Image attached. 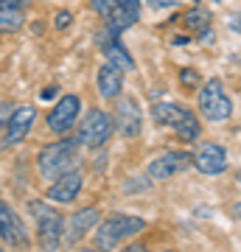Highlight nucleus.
Segmentation results:
<instances>
[{
  "label": "nucleus",
  "mask_w": 241,
  "mask_h": 252,
  "mask_svg": "<svg viewBox=\"0 0 241 252\" xmlns=\"http://www.w3.org/2000/svg\"><path fill=\"white\" fill-rule=\"evenodd\" d=\"M96 42L101 45V51L107 54V62L115 64L118 70H135V59L132 54L126 51V45H121V39H118V34H112L109 28H104L99 36H96Z\"/></svg>",
  "instance_id": "12"
},
{
  "label": "nucleus",
  "mask_w": 241,
  "mask_h": 252,
  "mask_svg": "<svg viewBox=\"0 0 241 252\" xmlns=\"http://www.w3.org/2000/svg\"><path fill=\"white\" fill-rule=\"evenodd\" d=\"M194 3H199V0H194Z\"/></svg>",
  "instance_id": "33"
},
{
  "label": "nucleus",
  "mask_w": 241,
  "mask_h": 252,
  "mask_svg": "<svg viewBox=\"0 0 241 252\" xmlns=\"http://www.w3.org/2000/svg\"><path fill=\"white\" fill-rule=\"evenodd\" d=\"M112 115L104 112V109H87V115L81 118V126H79V143L87 146V149H101L112 137Z\"/></svg>",
  "instance_id": "6"
},
{
  "label": "nucleus",
  "mask_w": 241,
  "mask_h": 252,
  "mask_svg": "<svg viewBox=\"0 0 241 252\" xmlns=\"http://www.w3.org/2000/svg\"><path fill=\"white\" fill-rule=\"evenodd\" d=\"M197 104H199L202 118H205V121H213V124H222V121H227V118L233 115V101H230V95H227V90H224V84L219 79H207L205 84H202Z\"/></svg>",
  "instance_id": "5"
},
{
  "label": "nucleus",
  "mask_w": 241,
  "mask_h": 252,
  "mask_svg": "<svg viewBox=\"0 0 241 252\" xmlns=\"http://www.w3.org/2000/svg\"><path fill=\"white\" fill-rule=\"evenodd\" d=\"M233 213H236V216L241 219V202H236V205H233Z\"/></svg>",
  "instance_id": "30"
},
{
  "label": "nucleus",
  "mask_w": 241,
  "mask_h": 252,
  "mask_svg": "<svg viewBox=\"0 0 241 252\" xmlns=\"http://www.w3.org/2000/svg\"><path fill=\"white\" fill-rule=\"evenodd\" d=\"M90 6H93V11H96L99 17L107 20V14L115 9V0H90Z\"/></svg>",
  "instance_id": "21"
},
{
  "label": "nucleus",
  "mask_w": 241,
  "mask_h": 252,
  "mask_svg": "<svg viewBox=\"0 0 241 252\" xmlns=\"http://www.w3.org/2000/svg\"><path fill=\"white\" fill-rule=\"evenodd\" d=\"M31 216L36 219V241L45 252L59 250L62 244V233H65V219L59 210H54L45 202H31Z\"/></svg>",
  "instance_id": "4"
},
{
  "label": "nucleus",
  "mask_w": 241,
  "mask_h": 252,
  "mask_svg": "<svg viewBox=\"0 0 241 252\" xmlns=\"http://www.w3.org/2000/svg\"><path fill=\"white\" fill-rule=\"evenodd\" d=\"M182 23H185L202 42H210V39H213V34H210V14H207L205 9H199V6L188 9L185 17H182Z\"/></svg>",
  "instance_id": "17"
},
{
  "label": "nucleus",
  "mask_w": 241,
  "mask_h": 252,
  "mask_svg": "<svg viewBox=\"0 0 241 252\" xmlns=\"http://www.w3.org/2000/svg\"><path fill=\"white\" fill-rule=\"evenodd\" d=\"M31 0H0V6H9V9H26Z\"/></svg>",
  "instance_id": "26"
},
{
  "label": "nucleus",
  "mask_w": 241,
  "mask_h": 252,
  "mask_svg": "<svg viewBox=\"0 0 241 252\" xmlns=\"http://www.w3.org/2000/svg\"><path fill=\"white\" fill-rule=\"evenodd\" d=\"M79 112H81V101L79 95H62V98L56 101V107L48 112V129L56 132V135H65V132H70L76 121H79Z\"/></svg>",
  "instance_id": "9"
},
{
  "label": "nucleus",
  "mask_w": 241,
  "mask_h": 252,
  "mask_svg": "<svg viewBox=\"0 0 241 252\" xmlns=\"http://www.w3.org/2000/svg\"><path fill=\"white\" fill-rule=\"evenodd\" d=\"M76 165H79V140H73V137H62L39 152V174L45 180H56V177L73 171Z\"/></svg>",
  "instance_id": "2"
},
{
  "label": "nucleus",
  "mask_w": 241,
  "mask_h": 252,
  "mask_svg": "<svg viewBox=\"0 0 241 252\" xmlns=\"http://www.w3.org/2000/svg\"><path fill=\"white\" fill-rule=\"evenodd\" d=\"M96 84H99L101 98H118V95H121V90H124V70H118L115 64L104 62L99 67Z\"/></svg>",
  "instance_id": "15"
},
{
  "label": "nucleus",
  "mask_w": 241,
  "mask_h": 252,
  "mask_svg": "<svg viewBox=\"0 0 241 252\" xmlns=\"http://www.w3.org/2000/svg\"><path fill=\"white\" fill-rule=\"evenodd\" d=\"M227 26H230L236 34H241V11H239V14H230V17H227Z\"/></svg>",
  "instance_id": "27"
},
{
  "label": "nucleus",
  "mask_w": 241,
  "mask_h": 252,
  "mask_svg": "<svg viewBox=\"0 0 241 252\" xmlns=\"http://www.w3.org/2000/svg\"><path fill=\"white\" fill-rule=\"evenodd\" d=\"M166 252H171V250H166Z\"/></svg>",
  "instance_id": "35"
},
{
  "label": "nucleus",
  "mask_w": 241,
  "mask_h": 252,
  "mask_svg": "<svg viewBox=\"0 0 241 252\" xmlns=\"http://www.w3.org/2000/svg\"><path fill=\"white\" fill-rule=\"evenodd\" d=\"M135 23H138V17H135V14H129V11H124L121 6H115V9L107 14V28L112 31V34H118V36L124 34L129 26H135Z\"/></svg>",
  "instance_id": "18"
},
{
  "label": "nucleus",
  "mask_w": 241,
  "mask_h": 252,
  "mask_svg": "<svg viewBox=\"0 0 241 252\" xmlns=\"http://www.w3.org/2000/svg\"><path fill=\"white\" fill-rule=\"evenodd\" d=\"M70 23H73V14H70L68 9H62V11H59V14L54 17V26L59 28V31H65V28H70Z\"/></svg>",
  "instance_id": "22"
},
{
  "label": "nucleus",
  "mask_w": 241,
  "mask_h": 252,
  "mask_svg": "<svg viewBox=\"0 0 241 252\" xmlns=\"http://www.w3.org/2000/svg\"><path fill=\"white\" fill-rule=\"evenodd\" d=\"M93 224H99V210H96V207L76 210V213L70 216V227H68V241H79Z\"/></svg>",
  "instance_id": "16"
},
{
  "label": "nucleus",
  "mask_w": 241,
  "mask_h": 252,
  "mask_svg": "<svg viewBox=\"0 0 241 252\" xmlns=\"http://www.w3.org/2000/svg\"><path fill=\"white\" fill-rule=\"evenodd\" d=\"M143 227H146V221H143L140 216H109L104 219L99 227H96V250H115L121 241H126L129 235H138L143 233Z\"/></svg>",
  "instance_id": "3"
},
{
  "label": "nucleus",
  "mask_w": 241,
  "mask_h": 252,
  "mask_svg": "<svg viewBox=\"0 0 241 252\" xmlns=\"http://www.w3.org/2000/svg\"><path fill=\"white\" fill-rule=\"evenodd\" d=\"M81 185H84V174H81L79 168H73V171L62 174V177H56V180L51 182L48 199L56 202V205H68V202H73V199L79 196Z\"/></svg>",
  "instance_id": "13"
},
{
  "label": "nucleus",
  "mask_w": 241,
  "mask_h": 252,
  "mask_svg": "<svg viewBox=\"0 0 241 252\" xmlns=\"http://www.w3.org/2000/svg\"><path fill=\"white\" fill-rule=\"evenodd\" d=\"M36 121V109L34 107H14V112H11L9 124H6V135H3V146L6 149H11V146H17L26 140V135L31 132V126H34Z\"/></svg>",
  "instance_id": "11"
},
{
  "label": "nucleus",
  "mask_w": 241,
  "mask_h": 252,
  "mask_svg": "<svg viewBox=\"0 0 241 252\" xmlns=\"http://www.w3.org/2000/svg\"><path fill=\"white\" fill-rule=\"evenodd\" d=\"M199 73L194 70V67H182V70H179V84H182V87H185V90H194V87H199Z\"/></svg>",
  "instance_id": "20"
},
{
  "label": "nucleus",
  "mask_w": 241,
  "mask_h": 252,
  "mask_svg": "<svg viewBox=\"0 0 241 252\" xmlns=\"http://www.w3.org/2000/svg\"><path fill=\"white\" fill-rule=\"evenodd\" d=\"M194 168L202 177H216L227 171V152L219 143H202L194 154Z\"/></svg>",
  "instance_id": "10"
},
{
  "label": "nucleus",
  "mask_w": 241,
  "mask_h": 252,
  "mask_svg": "<svg viewBox=\"0 0 241 252\" xmlns=\"http://www.w3.org/2000/svg\"><path fill=\"white\" fill-rule=\"evenodd\" d=\"M112 124L124 137H138L143 129V112L135 95H118L115 112H112Z\"/></svg>",
  "instance_id": "7"
},
{
  "label": "nucleus",
  "mask_w": 241,
  "mask_h": 252,
  "mask_svg": "<svg viewBox=\"0 0 241 252\" xmlns=\"http://www.w3.org/2000/svg\"><path fill=\"white\" fill-rule=\"evenodd\" d=\"M56 93H59L56 87H45V90H42V98H45V101H51V98L56 95Z\"/></svg>",
  "instance_id": "28"
},
{
  "label": "nucleus",
  "mask_w": 241,
  "mask_h": 252,
  "mask_svg": "<svg viewBox=\"0 0 241 252\" xmlns=\"http://www.w3.org/2000/svg\"><path fill=\"white\" fill-rule=\"evenodd\" d=\"M216 3H222V0H216Z\"/></svg>",
  "instance_id": "32"
},
{
  "label": "nucleus",
  "mask_w": 241,
  "mask_h": 252,
  "mask_svg": "<svg viewBox=\"0 0 241 252\" xmlns=\"http://www.w3.org/2000/svg\"><path fill=\"white\" fill-rule=\"evenodd\" d=\"M152 115L160 126H171L174 135H177L179 140H185V143H194V140H199V135H202V124H199L197 115L188 107H182V104L157 101L152 107Z\"/></svg>",
  "instance_id": "1"
},
{
  "label": "nucleus",
  "mask_w": 241,
  "mask_h": 252,
  "mask_svg": "<svg viewBox=\"0 0 241 252\" xmlns=\"http://www.w3.org/2000/svg\"><path fill=\"white\" fill-rule=\"evenodd\" d=\"M26 23L23 9H9V6H0V31H20Z\"/></svg>",
  "instance_id": "19"
},
{
  "label": "nucleus",
  "mask_w": 241,
  "mask_h": 252,
  "mask_svg": "<svg viewBox=\"0 0 241 252\" xmlns=\"http://www.w3.org/2000/svg\"><path fill=\"white\" fill-rule=\"evenodd\" d=\"M0 238L6 244H11V247H26L28 244L26 224L20 221V216L3 202V199H0Z\"/></svg>",
  "instance_id": "14"
},
{
  "label": "nucleus",
  "mask_w": 241,
  "mask_h": 252,
  "mask_svg": "<svg viewBox=\"0 0 241 252\" xmlns=\"http://www.w3.org/2000/svg\"><path fill=\"white\" fill-rule=\"evenodd\" d=\"M149 6H152V9H174L177 0H149Z\"/></svg>",
  "instance_id": "25"
},
{
  "label": "nucleus",
  "mask_w": 241,
  "mask_h": 252,
  "mask_svg": "<svg viewBox=\"0 0 241 252\" xmlns=\"http://www.w3.org/2000/svg\"><path fill=\"white\" fill-rule=\"evenodd\" d=\"M11 112H14V104H9V101H0V129H6Z\"/></svg>",
  "instance_id": "24"
},
{
  "label": "nucleus",
  "mask_w": 241,
  "mask_h": 252,
  "mask_svg": "<svg viewBox=\"0 0 241 252\" xmlns=\"http://www.w3.org/2000/svg\"><path fill=\"white\" fill-rule=\"evenodd\" d=\"M124 252H149V250H146L143 244H129V247H126Z\"/></svg>",
  "instance_id": "29"
},
{
  "label": "nucleus",
  "mask_w": 241,
  "mask_h": 252,
  "mask_svg": "<svg viewBox=\"0 0 241 252\" xmlns=\"http://www.w3.org/2000/svg\"><path fill=\"white\" fill-rule=\"evenodd\" d=\"M0 252H3V247H0Z\"/></svg>",
  "instance_id": "34"
},
{
  "label": "nucleus",
  "mask_w": 241,
  "mask_h": 252,
  "mask_svg": "<svg viewBox=\"0 0 241 252\" xmlns=\"http://www.w3.org/2000/svg\"><path fill=\"white\" fill-rule=\"evenodd\" d=\"M191 165H194V154L191 152H166V154H160V157H154V160L149 162L146 174L157 182H166V180H171V177L182 174L185 168H191Z\"/></svg>",
  "instance_id": "8"
},
{
  "label": "nucleus",
  "mask_w": 241,
  "mask_h": 252,
  "mask_svg": "<svg viewBox=\"0 0 241 252\" xmlns=\"http://www.w3.org/2000/svg\"><path fill=\"white\" fill-rule=\"evenodd\" d=\"M115 6H121L124 11H129L135 17H140V0H115Z\"/></svg>",
  "instance_id": "23"
},
{
  "label": "nucleus",
  "mask_w": 241,
  "mask_h": 252,
  "mask_svg": "<svg viewBox=\"0 0 241 252\" xmlns=\"http://www.w3.org/2000/svg\"><path fill=\"white\" fill-rule=\"evenodd\" d=\"M79 252H99V250H79Z\"/></svg>",
  "instance_id": "31"
}]
</instances>
